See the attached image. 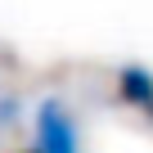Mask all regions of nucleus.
I'll list each match as a JSON object with an SVG mask.
<instances>
[{"label": "nucleus", "instance_id": "f257e3e1", "mask_svg": "<svg viewBox=\"0 0 153 153\" xmlns=\"http://www.w3.org/2000/svg\"><path fill=\"white\" fill-rule=\"evenodd\" d=\"M32 126H36V153H81V126L59 95H41Z\"/></svg>", "mask_w": 153, "mask_h": 153}, {"label": "nucleus", "instance_id": "f03ea898", "mask_svg": "<svg viewBox=\"0 0 153 153\" xmlns=\"http://www.w3.org/2000/svg\"><path fill=\"white\" fill-rule=\"evenodd\" d=\"M117 99L144 117H153V72L144 63H122L117 68Z\"/></svg>", "mask_w": 153, "mask_h": 153}, {"label": "nucleus", "instance_id": "7ed1b4c3", "mask_svg": "<svg viewBox=\"0 0 153 153\" xmlns=\"http://www.w3.org/2000/svg\"><path fill=\"white\" fill-rule=\"evenodd\" d=\"M14 117H18V99L14 95H0V126H9Z\"/></svg>", "mask_w": 153, "mask_h": 153}, {"label": "nucleus", "instance_id": "20e7f679", "mask_svg": "<svg viewBox=\"0 0 153 153\" xmlns=\"http://www.w3.org/2000/svg\"><path fill=\"white\" fill-rule=\"evenodd\" d=\"M18 153H36V149H18Z\"/></svg>", "mask_w": 153, "mask_h": 153}]
</instances>
